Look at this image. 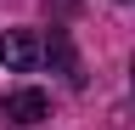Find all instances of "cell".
<instances>
[{"label":"cell","instance_id":"6da1fadb","mask_svg":"<svg viewBox=\"0 0 135 130\" xmlns=\"http://www.w3.org/2000/svg\"><path fill=\"white\" fill-rule=\"evenodd\" d=\"M0 62H6L11 74H34L45 62V40L28 34V28H11V34H0Z\"/></svg>","mask_w":135,"mask_h":130},{"label":"cell","instance_id":"7a4b0ae2","mask_svg":"<svg viewBox=\"0 0 135 130\" xmlns=\"http://www.w3.org/2000/svg\"><path fill=\"white\" fill-rule=\"evenodd\" d=\"M45 62H56V74L68 79V85H84V68H79V57H73V40H68V28L51 23V34H45Z\"/></svg>","mask_w":135,"mask_h":130},{"label":"cell","instance_id":"3957f363","mask_svg":"<svg viewBox=\"0 0 135 130\" xmlns=\"http://www.w3.org/2000/svg\"><path fill=\"white\" fill-rule=\"evenodd\" d=\"M0 113H6L11 124H40L51 113V102H45V91H11L6 102H0Z\"/></svg>","mask_w":135,"mask_h":130},{"label":"cell","instance_id":"277c9868","mask_svg":"<svg viewBox=\"0 0 135 130\" xmlns=\"http://www.w3.org/2000/svg\"><path fill=\"white\" fill-rule=\"evenodd\" d=\"M129 68H135V62H129Z\"/></svg>","mask_w":135,"mask_h":130}]
</instances>
